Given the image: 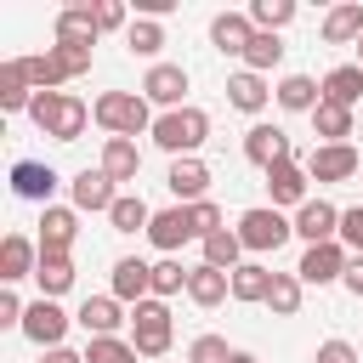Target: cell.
I'll use <instances>...</instances> for the list:
<instances>
[{
  "instance_id": "obj_1",
  "label": "cell",
  "mask_w": 363,
  "mask_h": 363,
  "mask_svg": "<svg viewBox=\"0 0 363 363\" xmlns=\"http://www.w3.org/2000/svg\"><path fill=\"white\" fill-rule=\"evenodd\" d=\"M28 119H34V130H45L51 142H79L96 113H91L79 96H68V91H34Z\"/></svg>"
},
{
  "instance_id": "obj_2",
  "label": "cell",
  "mask_w": 363,
  "mask_h": 363,
  "mask_svg": "<svg viewBox=\"0 0 363 363\" xmlns=\"http://www.w3.org/2000/svg\"><path fill=\"white\" fill-rule=\"evenodd\" d=\"M147 136H153V147H164L170 159H199V147L210 142V113L193 108V102H187V108H170V113L153 119Z\"/></svg>"
},
{
  "instance_id": "obj_3",
  "label": "cell",
  "mask_w": 363,
  "mask_h": 363,
  "mask_svg": "<svg viewBox=\"0 0 363 363\" xmlns=\"http://www.w3.org/2000/svg\"><path fill=\"white\" fill-rule=\"evenodd\" d=\"M91 113H96V125L108 130V136H142V130H153V102L142 96V91H102L96 102H91Z\"/></svg>"
},
{
  "instance_id": "obj_4",
  "label": "cell",
  "mask_w": 363,
  "mask_h": 363,
  "mask_svg": "<svg viewBox=\"0 0 363 363\" xmlns=\"http://www.w3.org/2000/svg\"><path fill=\"white\" fill-rule=\"evenodd\" d=\"M233 233H238V244H244L250 255H272V250H284V244L295 238V221H289L284 210H272V204H250Z\"/></svg>"
},
{
  "instance_id": "obj_5",
  "label": "cell",
  "mask_w": 363,
  "mask_h": 363,
  "mask_svg": "<svg viewBox=\"0 0 363 363\" xmlns=\"http://www.w3.org/2000/svg\"><path fill=\"white\" fill-rule=\"evenodd\" d=\"M170 340H176V323H170V306H164V301L130 306V346H136L142 357H164Z\"/></svg>"
},
{
  "instance_id": "obj_6",
  "label": "cell",
  "mask_w": 363,
  "mask_h": 363,
  "mask_svg": "<svg viewBox=\"0 0 363 363\" xmlns=\"http://www.w3.org/2000/svg\"><path fill=\"white\" fill-rule=\"evenodd\" d=\"M142 96H147L159 113L187 108V102H182V96H187V68H182V62H153V68L142 74Z\"/></svg>"
},
{
  "instance_id": "obj_7",
  "label": "cell",
  "mask_w": 363,
  "mask_h": 363,
  "mask_svg": "<svg viewBox=\"0 0 363 363\" xmlns=\"http://www.w3.org/2000/svg\"><path fill=\"white\" fill-rule=\"evenodd\" d=\"M346 261H352V250H346L340 238H335V244H306L295 278H301V284H340V278H346Z\"/></svg>"
},
{
  "instance_id": "obj_8",
  "label": "cell",
  "mask_w": 363,
  "mask_h": 363,
  "mask_svg": "<svg viewBox=\"0 0 363 363\" xmlns=\"http://www.w3.org/2000/svg\"><path fill=\"white\" fill-rule=\"evenodd\" d=\"M68 323H74V318H68V312H62L57 301H45V295H40V301H28V312H23V335H28V340H34L40 352H51V346H62V335H68Z\"/></svg>"
},
{
  "instance_id": "obj_9",
  "label": "cell",
  "mask_w": 363,
  "mask_h": 363,
  "mask_svg": "<svg viewBox=\"0 0 363 363\" xmlns=\"http://www.w3.org/2000/svg\"><path fill=\"white\" fill-rule=\"evenodd\" d=\"M306 176L312 182H352L357 176V147L352 142H318L306 153Z\"/></svg>"
},
{
  "instance_id": "obj_10",
  "label": "cell",
  "mask_w": 363,
  "mask_h": 363,
  "mask_svg": "<svg viewBox=\"0 0 363 363\" xmlns=\"http://www.w3.org/2000/svg\"><path fill=\"white\" fill-rule=\"evenodd\" d=\"M79 238V210L74 204H45L40 210V255H68Z\"/></svg>"
},
{
  "instance_id": "obj_11",
  "label": "cell",
  "mask_w": 363,
  "mask_h": 363,
  "mask_svg": "<svg viewBox=\"0 0 363 363\" xmlns=\"http://www.w3.org/2000/svg\"><path fill=\"white\" fill-rule=\"evenodd\" d=\"M187 238H199V227H193V210L187 204H170V210H153V227H147V244L159 250V255H176Z\"/></svg>"
},
{
  "instance_id": "obj_12",
  "label": "cell",
  "mask_w": 363,
  "mask_h": 363,
  "mask_svg": "<svg viewBox=\"0 0 363 363\" xmlns=\"http://www.w3.org/2000/svg\"><path fill=\"white\" fill-rule=\"evenodd\" d=\"M108 295H113V301H125V306L153 301V261H142V255L113 261V284H108Z\"/></svg>"
},
{
  "instance_id": "obj_13",
  "label": "cell",
  "mask_w": 363,
  "mask_h": 363,
  "mask_svg": "<svg viewBox=\"0 0 363 363\" xmlns=\"http://www.w3.org/2000/svg\"><path fill=\"white\" fill-rule=\"evenodd\" d=\"M57 182H62V176H57L45 159H17V164H11V193H17V199H28V204H40V210L51 204Z\"/></svg>"
},
{
  "instance_id": "obj_14",
  "label": "cell",
  "mask_w": 363,
  "mask_h": 363,
  "mask_svg": "<svg viewBox=\"0 0 363 363\" xmlns=\"http://www.w3.org/2000/svg\"><path fill=\"white\" fill-rule=\"evenodd\" d=\"M261 176H267V193H272V210H278V204H289V210H301V204L312 199V193H306V182H312V176H306V164H301V159H278V164H272V170H261Z\"/></svg>"
},
{
  "instance_id": "obj_15",
  "label": "cell",
  "mask_w": 363,
  "mask_h": 363,
  "mask_svg": "<svg viewBox=\"0 0 363 363\" xmlns=\"http://www.w3.org/2000/svg\"><path fill=\"white\" fill-rule=\"evenodd\" d=\"M68 199H74V210H91V216H108L113 210V199H119V187H113V176L108 170H79L74 182H68Z\"/></svg>"
},
{
  "instance_id": "obj_16",
  "label": "cell",
  "mask_w": 363,
  "mask_h": 363,
  "mask_svg": "<svg viewBox=\"0 0 363 363\" xmlns=\"http://www.w3.org/2000/svg\"><path fill=\"white\" fill-rule=\"evenodd\" d=\"M244 159L261 164V170H272L278 159H295V142H289V130H278V125H250V130H244Z\"/></svg>"
},
{
  "instance_id": "obj_17",
  "label": "cell",
  "mask_w": 363,
  "mask_h": 363,
  "mask_svg": "<svg viewBox=\"0 0 363 363\" xmlns=\"http://www.w3.org/2000/svg\"><path fill=\"white\" fill-rule=\"evenodd\" d=\"M96 6L91 0H79V6H62L57 11V45H74V51H91L96 45Z\"/></svg>"
},
{
  "instance_id": "obj_18",
  "label": "cell",
  "mask_w": 363,
  "mask_h": 363,
  "mask_svg": "<svg viewBox=\"0 0 363 363\" xmlns=\"http://www.w3.org/2000/svg\"><path fill=\"white\" fill-rule=\"evenodd\" d=\"M295 233H301L306 244H335V238H340V210H335L329 199H306V204L295 210Z\"/></svg>"
},
{
  "instance_id": "obj_19",
  "label": "cell",
  "mask_w": 363,
  "mask_h": 363,
  "mask_svg": "<svg viewBox=\"0 0 363 363\" xmlns=\"http://www.w3.org/2000/svg\"><path fill=\"white\" fill-rule=\"evenodd\" d=\"M34 267H40V238L6 233V238H0V278H6V289H11L17 278H34Z\"/></svg>"
},
{
  "instance_id": "obj_20",
  "label": "cell",
  "mask_w": 363,
  "mask_h": 363,
  "mask_svg": "<svg viewBox=\"0 0 363 363\" xmlns=\"http://www.w3.org/2000/svg\"><path fill=\"white\" fill-rule=\"evenodd\" d=\"M74 323L96 340V335H119V323H130V318H125V301H113V295H85L79 312H74Z\"/></svg>"
},
{
  "instance_id": "obj_21",
  "label": "cell",
  "mask_w": 363,
  "mask_h": 363,
  "mask_svg": "<svg viewBox=\"0 0 363 363\" xmlns=\"http://www.w3.org/2000/svg\"><path fill=\"white\" fill-rule=\"evenodd\" d=\"M250 40H255L250 11H221V17L210 23V45H216V51H227V57H244V51H250Z\"/></svg>"
},
{
  "instance_id": "obj_22",
  "label": "cell",
  "mask_w": 363,
  "mask_h": 363,
  "mask_svg": "<svg viewBox=\"0 0 363 363\" xmlns=\"http://www.w3.org/2000/svg\"><path fill=\"white\" fill-rule=\"evenodd\" d=\"M272 96H278L284 113H312V108L323 102V79H312V74H284V79L272 85Z\"/></svg>"
},
{
  "instance_id": "obj_23",
  "label": "cell",
  "mask_w": 363,
  "mask_h": 363,
  "mask_svg": "<svg viewBox=\"0 0 363 363\" xmlns=\"http://www.w3.org/2000/svg\"><path fill=\"white\" fill-rule=\"evenodd\" d=\"M96 170H108V176H113V187H119V182H136V176H142V147H136L130 136H108V142H102Z\"/></svg>"
},
{
  "instance_id": "obj_24",
  "label": "cell",
  "mask_w": 363,
  "mask_h": 363,
  "mask_svg": "<svg viewBox=\"0 0 363 363\" xmlns=\"http://www.w3.org/2000/svg\"><path fill=\"white\" fill-rule=\"evenodd\" d=\"M164 187L176 193V204H199V199H204V187H210V164H204V159H170Z\"/></svg>"
},
{
  "instance_id": "obj_25",
  "label": "cell",
  "mask_w": 363,
  "mask_h": 363,
  "mask_svg": "<svg viewBox=\"0 0 363 363\" xmlns=\"http://www.w3.org/2000/svg\"><path fill=\"white\" fill-rule=\"evenodd\" d=\"M318 34H323V45H357V40H363V6H357V0L329 6Z\"/></svg>"
},
{
  "instance_id": "obj_26",
  "label": "cell",
  "mask_w": 363,
  "mask_h": 363,
  "mask_svg": "<svg viewBox=\"0 0 363 363\" xmlns=\"http://www.w3.org/2000/svg\"><path fill=\"white\" fill-rule=\"evenodd\" d=\"M227 102H233L238 113H261V108L272 102V85H267V74H250V68L227 74Z\"/></svg>"
},
{
  "instance_id": "obj_27",
  "label": "cell",
  "mask_w": 363,
  "mask_h": 363,
  "mask_svg": "<svg viewBox=\"0 0 363 363\" xmlns=\"http://www.w3.org/2000/svg\"><path fill=\"white\" fill-rule=\"evenodd\" d=\"M227 295H233V272H221V267H204V261L187 272V301H193V306H221Z\"/></svg>"
},
{
  "instance_id": "obj_28",
  "label": "cell",
  "mask_w": 363,
  "mask_h": 363,
  "mask_svg": "<svg viewBox=\"0 0 363 363\" xmlns=\"http://www.w3.org/2000/svg\"><path fill=\"white\" fill-rule=\"evenodd\" d=\"M28 102H34V85H28L23 62L17 57L0 62V113H28Z\"/></svg>"
},
{
  "instance_id": "obj_29",
  "label": "cell",
  "mask_w": 363,
  "mask_h": 363,
  "mask_svg": "<svg viewBox=\"0 0 363 363\" xmlns=\"http://www.w3.org/2000/svg\"><path fill=\"white\" fill-rule=\"evenodd\" d=\"M357 96H363V68H357V62H340V68L323 74V102H335V108H357Z\"/></svg>"
},
{
  "instance_id": "obj_30",
  "label": "cell",
  "mask_w": 363,
  "mask_h": 363,
  "mask_svg": "<svg viewBox=\"0 0 363 363\" xmlns=\"http://www.w3.org/2000/svg\"><path fill=\"white\" fill-rule=\"evenodd\" d=\"M17 62H23V74H28V85H34V91H62V85H68V68L57 62V51H51V45H45V51H34V57H17Z\"/></svg>"
},
{
  "instance_id": "obj_31",
  "label": "cell",
  "mask_w": 363,
  "mask_h": 363,
  "mask_svg": "<svg viewBox=\"0 0 363 363\" xmlns=\"http://www.w3.org/2000/svg\"><path fill=\"white\" fill-rule=\"evenodd\" d=\"M108 221H113V233H147L153 227V210H147L142 193H119L113 210H108Z\"/></svg>"
},
{
  "instance_id": "obj_32",
  "label": "cell",
  "mask_w": 363,
  "mask_h": 363,
  "mask_svg": "<svg viewBox=\"0 0 363 363\" xmlns=\"http://www.w3.org/2000/svg\"><path fill=\"white\" fill-rule=\"evenodd\" d=\"M34 284H40V295H45V301H57L62 289H74V255H40Z\"/></svg>"
},
{
  "instance_id": "obj_33",
  "label": "cell",
  "mask_w": 363,
  "mask_h": 363,
  "mask_svg": "<svg viewBox=\"0 0 363 363\" xmlns=\"http://www.w3.org/2000/svg\"><path fill=\"white\" fill-rule=\"evenodd\" d=\"M267 289H272V267H261V261H244L238 272H233V301H244V306H267Z\"/></svg>"
},
{
  "instance_id": "obj_34",
  "label": "cell",
  "mask_w": 363,
  "mask_h": 363,
  "mask_svg": "<svg viewBox=\"0 0 363 363\" xmlns=\"http://www.w3.org/2000/svg\"><path fill=\"white\" fill-rule=\"evenodd\" d=\"M199 244H204V267H221V272H238V267H244V261H238L244 244H238L233 227H221V233H210V238H199Z\"/></svg>"
},
{
  "instance_id": "obj_35",
  "label": "cell",
  "mask_w": 363,
  "mask_h": 363,
  "mask_svg": "<svg viewBox=\"0 0 363 363\" xmlns=\"http://www.w3.org/2000/svg\"><path fill=\"white\" fill-rule=\"evenodd\" d=\"M301 295H306V284H301L295 272H272V289H267L272 318H295V312H301Z\"/></svg>"
},
{
  "instance_id": "obj_36",
  "label": "cell",
  "mask_w": 363,
  "mask_h": 363,
  "mask_svg": "<svg viewBox=\"0 0 363 363\" xmlns=\"http://www.w3.org/2000/svg\"><path fill=\"white\" fill-rule=\"evenodd\" d=\"M187 272H193V267H182L176 255H159V261H153V301L187 295Z\"/></svg>"
},
{
  "instance_id": "obj_37",
  "label": "cell",
  "mask_w": 363,
  "mask_h": 363,
  "mask_svg": "<svg viewBox=\"0 0 363 363\" xmlns=\"http://www.w3.org/2000/svg\"><path fill=\"white\" fill-rule=\"evenodd\" d=\"M142 352L130 346V335H96L85 340V363H136Z\"/></svg>"
},
{
  "instance_id": "obj_38",
  "label": "cell",
  "mask_w": 363,
  "mask_h": 363,
  "mask_svg": "<svg viewBox=\"0 0 363 363\" xmlns=\"http://www.w3.org/2000/svg\"><path fill=\"white\" fill-rule=\"evenodd\" d=\"M125 45H130V57H159V51H164V23L136 17V23L125 28Z\"/></svg>"
},
{
  "instance_id": "obj_39",
  "label": "cell",
  "mask_w": 363,
  "mask_h": 363,
  "mask_svg": "<svg viewBox=\"0 0 363 363\" xmlns=\"http://www.w3.org/2000/svg\"><path fill=\"white\" fill-rule=\"evenodd\" d=\"M278 62H284V40L255 28V40H250V51H244V68H250V74H272Z\"/></svg>"
},
{
  "instance_id": "obj_40",
  "label": "cell",
  "mask_w": 363,
  "mask_h": 363,
  "mask_svg": "<svg viewBox=\"0 0 363 363\" xmlns=\"http://www.w3.org/2000/svg\"><path fill=\"white\" fill-rule=\"evenodd\" d=\"M312 130H318L323 142H346V136H352V108L318 102V108H312Z\"/></svg>"
},
{
  "instance_id": "obj_41",
  "label": "cell",
  "mask_w": 363,
  "mask_h": 363,
  "mask_svg": "<svg viewBox=\"0 0 363 363\" xmlns=\"http://www.w3.org/2000/svg\"><path fill=\"white\" fill-rule=\"evenodd\" d=\"M250 23H255L261 34H278V28L295 23V0H255V6H250Z\"/></svg>"
},
{
  "instance_id": "obj_42",
  "label": "cell",
  "mask_w": 363,
  "mask_h": 363,
  "mask_svg": "<svg viewBox=\"0 0 363 363\" xmlns=\"http://www.w3.org/2000/svg\"><path fill=\"white\" fill-rule=\"evenodd\" d=\"M187 363H233V346H227L221 335H199V340L187 346Z\"/></svg>"
},
{
  "instance_id": "obj_43",
  "label": "cell",
  "mask_w": 363,
  "mask_h": 363,
  "mask_svg": "<svg viewBox=\"0 0 363 363\" xmlns=\"http://www.w3.org/2000/svg\"><path fill=\"white\" fill-rule=\"evenodd\" d=\"M340 244H346L352 255H363V204L340 210Z\"/></svg>"
},
{
  "instance_id": "obj_44",
  "label": "cell",
  "mask_w": 363,
  "mask_h": 363,
  "mask_svg": "<svg viewBox=\"0 0 363 363\" xmlns=\"http://www.w3.org/2000/svg\"><path fill=\"white\" fill-rule=\"evenodd\" d=\"M130 23H136V17H130L119 0H96V28H102V34H113V28H130Z\"/></svg>"
},
{
  "instance_id": "obj_45",
  "label": "cell",
  "mask_w": 363,
  "mask_h": 363,
  "mask_svg": "<svg viewBox=\"0 0 363 363\" xmlns=\"http://www.w3.org/2000/svg\"><path fill=\"white\" fill-rule=\"evenodd\" d=\"M193 210V227H199V238H210V233H221V210L210 204V199H199V204H187Z\"/></svg>"
},
{
  "instance_id": "obj_46",
  "label": "cell",
  "mask_w": 363,
  "mask_h": 363,
  "mask_svg": "<svg viewBox=\"0 0 363 363\" xmlns=\"http://www.w3.org/2000/svg\"><path fill=\"white\" fill-rule=\"evenodd\" d=\"M23 312H28L23 295L17 289H0V329H23Z\"/></svg>"
},
{
  "instance_id": "obj_47",
  "label": "cell",
  "mask_w": 363,
  "mask_h": 363,
  "mask_svg": "<svg viewBox=\"0 0 363 363\" xmlns=\"http://www.w3.org/2000/svg\"><path fill=\"white\" fill-rule=\"evenodd\" d=\"M312 363H357V346H352V340H323V346L312 352Z\"/></svg>"
},
{
  "instance_id": "obj_48",
  "label": "cell",
  "mask_w": 363,
  "mask_h": 363,
  "mask_svg": "<svg viewBox=\"0 0 363 363\" xmlns=\"http://www.w3.org/2000/svg\"><path fill=\"white\" fill-rule=\"evenodd\" d=\"M57 51V62L68 68V79H79V74H91V51H74V45H51Z\"/></svg>"
},
{
  "instance_id": "obj_49",
  "label": "cell",
  "mask_w": 363,
  "mask_h": 363,
  "mask_svg": "<svg viewBox=\"0 0 363 363\" xmlns=\"http://www.w3.org/2000/svg\"><path fill=\"white\" fill-rule=\"evenodd\" d=\"M340 284H346V289L363 301V255H352V261H346V278H340Z\"/></svg>"
},
{
  "instance_id": "obj_50",
  "label": "cell",
  "mask_w": 363,
  "mask_h": 363,
  "mask_svg": "<svg viewBox=\"0 0 363 363\" xmlns=\"http://www.w3.org/2000/svg\"><path fill=\"white\" fill-rule=\"evenodd\" d=\"M40 363H85V352H68V346H51Z\"/></svg>"
},
{
  "instance_id": "obj_51",
  "label": "cell",
  "mask_w": 363,
  "mask_h": 363,
  "mask_svg": "<svg viewBox=\"0 0 363 363\" xmlns=\"http://www.w3.org/2000/svg\"><path fill=\"white\" fill-rule=\"evenodd\" d=\"M233 363H261V357L255 352H233Z\"/></svg>"
},
{
  "instance_id": "obj_52",
  "label": "cell",
  "mask_w": 363,
  "mask_h": 363,
  "mask_svg": "<svg viewBox=\"0 0 363 363\" xmlns=\"http://www.w3.org/2000/svg\"><path fill=\"white\" fill-rule=\"evenodd\" d=\"M357 68H363V40H357Z\"/></svg>"
}]
</instances>
